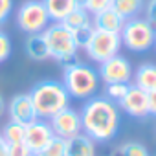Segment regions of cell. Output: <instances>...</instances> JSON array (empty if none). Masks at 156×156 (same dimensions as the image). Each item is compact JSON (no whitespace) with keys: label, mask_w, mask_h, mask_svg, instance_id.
Masks as SVG:
<instances>
[{"label":"cell","mask_w":156,"mask_h":156,"mask_svg":"<svg viewBox=\"0 0 156 156\" xmlns=\"http://www.w3.org/2000/svg\"><path fill=\"white\" fill-rule=\"evenodd\" d=\"M134 75V85L145 92L156 88V64L154 62H143L138 66Z\"/></svg>","instance_id":"16"},{"label":"cell","mask_w":156,"mask_h":156,"mask_svg":"<svg viewBox=\"0 0 156 156\" xmlns=\"http://www.w3.org/2000/svg\"><path fill=\"white\" fill-rule=\"evenodd\" d=\"M94 28L96 30H103V31H110V33H119L123 24H125V19L114 11L112 8L105 9V11H99L94 15Z\"/></svg>","instance_id":"14"},{"label":"cell","mask_w":156,"mask_h":156,"mask_svg":"<svg viewBox=\"0 0 156 156\" xmlns=\"http://www.w3.org/2000/svg\"><path fill=\"white\" fill-rule=\"evenodd\" d=\"M8 156H33V154L26 147V143L20 141V143H8Z\"/></svg>","instance_id":"28"},{"label":"cell","mask_w":156,"mask_h":156,"mask_svg":"<svg viewBox=\"0 0 156 156\" xmlns=\"http://www.w3.org/2000/svg\"><path fill=\"white\" fill-rule=\"evenodd\" d=\"M87 51V55L94 61V62H103L114 55L119 53L121 50V39L119 33H110V31H103V30H94L90 41L87 42V46L83 48Z\"/></svg>","instance_id":"7"},{"label":"cell","mask_w":156,"mask_h":156,"mask_svg":"<svg viewBox=\"0 0 156 156\" xmlns=\"http://www.w3.org/2000/svg\"><path fill=\"white\" fill-rule=\"evenodd\" d=\"M79 114L83 132L94 141L107 143L116 138L119 129V110L118 105L107 96L88 98Z\"/></svg>","instance_id":"1"},{"label":"cell","mask_w":156,"mask_h":156,"mask_svg":"<svg viewBox=\"0 0 156 156\" xmlns=\"http://www.w3.org/2000/svg\"><path fill=\"white\" fill-rule=\"evenodd\" d=\"M145 8V20L156 30V0H149Z\"/></svg>","instance_id":"29"},{"label":"cell","mask_w":156,"mask_h":156,"mask_svg":"<svg viewBox=\"0 0 156 156\" xmlns=\"http://www.w3.org/2000/svg\"><path fill=\"white\" fill-rule=\"evenodd\" d=\"M50 24L48 11L44 8L42 0H26L17 9V26L31 35V33H42Z\"/></svg>","instance_id":"6"},{"label":"cell","mask_w":156,"mask_h":156,"mask_svg":"<svg viewBox=\"0 0 156 156\" xmlns=\"http://www.w3.org/2000/svg\"><path fill=\"white\" fill-rule=\"evenodd\" d=\"M8 114H9L11 121H17L20 125H28V123H31V121H35L39 118L30 94L13 96L9 105H8Z\"/></svg>","instance_id":"12"},{"label":"cell","mask_w":156,"mask_h":156,"mask_svg":"<svg viewBox=\"0 0 156 156\" xmlns=\"http://www.w3.org/2000/svg\"><path fill=\"white\" fill-rule=\"evenodd\" d=\"M35 156H66V140L59 138V136H53L50 140V143Z\"/></svg>","instance_id":"22"},{"label":"cell","mask_w":156,"mask_h":156,"mask_svg":"<svg viewBox=\"0 0 156 156\" xmlns=\"http://www.w3.org/2000/svg\"><path fill=\"white\" fill-rule=\"evenodd\" d=\"M73 2H75L77 8H85L87 6V0H73Z\"/></svg>","instance_id":"33"},{"label":"cell","mask_w":156,"mask_h":156,"mask_svg":"<svg viewBox=\"0 0 156 156\" xmlns=\"http://www.w3.org/2000/svg\"><path fill=\"white\" fill-rule=\"evenodd\" d=\"M4 114H6V99H4L2 94H0V119H2Z\"/></svg>","instance_id":"32"},{"label":"cell","mask_w":156,"mask_h":156,"mask_svg":"<svg viewBox=\"0 0 156 156\" xmlns=\"http://www.w3.org/2000/svg\"><path fill=\"white\" fill-rule=\"evenodd\" d=\"M99 79L105 81V85L112 83H130L132 79V64L123 55H114L99 64Z\"/></svg>","instance_id":"8"},{"label":"cell","mask_w":156,"mask_h":156,"mask_svg":"<svg viewBox=\"0 0 156 156\" xmlns=\"http://www.w3.org/2000/svg\"><path fill=\"white\" fill-rule=\"evenodd\" d=\"M42 2H44L50 20L53 22H62L77 8L73 0H42Z\"/></svg>","instance_id":"17"},{"label":"cell","mask_w":156,"mask_h":156,"mask_svg":"<svg viewBox=\"0 0 156 156\" xmlns=\"http://www.w3.org/2000/svg\"><path fill=\"white\" fill-rule=\"evenodd\" d=\"M24 132H26V125H20L17 121H9L2 129V136H4V140L8 143H20V141H24Z\"/></svg>","instance_id":"20"},{"label":"cell","mask_w":156,"mask_h":156,"mask_svg":"<svg viewBox=\"0 0 156 156\" xmlns=\"http://www.w3.org/2000/svg\"><path fill=\"white\" fill-rule=\"evenodd\" d=\"M53 136H55V134H53L50 123H46L44 119L37 118L35 121H31V123L26 125L24 143H26V147L31 151V154L35 156V154H39V152L50 143V140H51Z\"/></svg>","instance_id":"10"},{"label":"cell","mask_w":156,"mask_h":156,"mask_svg":"<svg viewBox=\"0 0 156 156\" xmlns=\"http://www.w3.org/2000/svg\"><path fill=\"white\" fill-rule=\"evenodd\" d=\"M11 51H13V44H11L9 35H8L6 31L0 30V62L8 61L9 55H11Z\"/></svg>","instance_id":"25"},{"label":"cell","mask_w":156,"mask_h":156,"mask_svg":"<svg viewBox=\"0 0 156 156\" xmlns=\"http://www.w3.org/2000/svg\"><path fill=\"white\" fill-rule=\"evenodd\" d=\"M143 0H112V9L118 11L125 20L127 19H134L143 11Z\"/></svg>","instance_id":"18"},{"label":"cell","mask_w":156,"mask_h":156,"mask_svg":"<svg viewBox=\"0 0 156 156\" xmlns=\"http://www.w3.org/2000/svg\"><path fill=\"white\" fill-rule=\"evenodd\" d=\"M129 87H130V83H112V85H107L105 94H107L108 99H112L114 103H118V101L127 94Z\"/></svg>","instance_id":"24"},{"label":"cell","mask_w":156,"mask_h":156,"mask_svg":"<svg viewBox=\"0 0 156 156\" xmlns=\"http://www.w3.org/2000/svg\"><path fill=\"white\" fill-rule=\"evenodd\" d=\"M110 156H151L149 149L140 141H127L112 151Z\"/></svg>","instance_id":"19"},{"label":"cell","mask_w":156,"mask_h":156,"mask_svg":"<svg viewBox=\"0 0 156 156\" xmlns=\"http://www.w3.org/2000/svg\"><path fill=\"white\" fill-rule=\"evenodd\" d=\"M15 9V0H0V28H2Z\"/></svg>","instance_id":"26"},{"label":"cell","mask_w":156,"mask_h":156,"mask_svg":"<svg viewBox=\"0 0 156 156\" xmlns=\"http://www.w3.org/2000/svg\"><path fill=\"white\" fill-rule=\"evenodd\" d=\"M110 6H112V0H87V6H85V9H87L88 13L96 15V13H99V11H105V9H108Z\"/></svg>","instance_id":"27"},{"label":"cell","mask_w":156,"mask_h":156,"mask_svg":"<svg viewBox=\"0 0 156 156\" xmlns=\"http://www.w3.org/2000/svg\"><path fill=\"white\" fill-rule=\"evenodd\" d=\"M62 87L66 88L70 98L88 99L96 94L99 87V73L83 62H68L62 70Z\"/></svg>","instance_id":"3"},{"label":"cell","mask_w":156,"mask_h":156,"mask_svg":"<svg viewBox=\"0 0 156 156\" xmlns=\"http://www.w3.org/2000/svg\"><path fill=\"white\" fill-rule=\"evenodd\" d=\"M154 156H156V154H154Z\"/></svg>","instance_id":"35"},{"label":"cell","mask_w":156,"mask_h":156,"mask_svg":"<svg viewBox=\"0 0 156 156\" xmlns=\"http://www.w3.org/2000/svg\"><path fill=\"white\" fill-rule=\"evenodd\" d=\"M0 156H8V141L0 134Z\"/></svg>","instance_id":"31"},{"label":"cell","mask_w":156,"mask_h":156,"mask_svg":"<svg viewBox=\"0 0 156 156\" xmlns=\"http://www.w3.org/2000/svg\"><path fill=\"white\" fill-rule=\"evenodd\" d=\"M154 31L156 30L145 19H138V17L127 19L119 31L121 46L136 53L149 51L154 46Z\"/></svg>","instance_id":"5"},{"label":"cell","mask_w":156,"mask_h":156,"mask_svg":"<svg viewBox=\"0 0 156 156\" xmlns=\"http://www.w3.org/2000/svg\"><path fill=\"white\" fill-rule=\"evenodd\" d=\"M154 46H156V31H154Z\"/></svg>","instance_id":"34"},{"label":"cell","mask_w":156,"mask_h":156,"mask_svg":"<svg viewBox=\"0 0 156 156\" xmlns=\"http://www.w3.org/2000/svg\"><path fill=\"white\" fill-rule=\"evenodd\" d=\"M42 39L48 46V53L51 59L62 64L75 61V53L79 50V46L75 44L73 33L68 26H64L62 22L48 24V28L42 31Z\"/></svg>","instance_id":"4"},{"label":"cell","mask_w":156,"mask_h":156,"mask_svg":"<svg viewBox=\"0 0 156 156\" xmlns=\"http://www.w3.org/2000/svg\"><path fill=\"white\" fill-rule=\"evenodd\" d=\"M88 22H90V13H88L85 8H75V9L62 20V24L68 26L70 30H75V28H79V26H85V24H88Z\"/></svg>","instance_id":"21"},{"label":"cell","mask_w":156,"mask_h":156,"mask_svg":"<svg viewBox=\"0 0 156 156\" xmlns=\"http://www.w3.org/2000/svg\"><path fill=\"white\" fill-rule=\"evenodd\" d=\"M30 98H31L37 116L41 119H50L51 116H55L57 112H61L62 108H66L70 105V96H68L66 88L62 87V83H59V81L37 83L31 88Z\"/></svg>","instance_id":"2"},{"label":"cell","mask_w":156,"mask_h":156,"mask_svg":"<svg viewBox=\"0 0 156 156\" xmlns=\"http://www.w3.org/2000/svg\"><path fill=\"white\" fill-rule=\"evenodd\" d=\"M94 30H96V28H94V24H92V22H88V24H85V26H79V28L72 30L73 39H75V44L79 46V48H85V46H87V42L90 41V37H92Z\"/></svg>","instance_id":"23"},{"label":"cell","mask_w":156,"mask_h":156,"mask_svg":"<svg viewBox=\"0 0 156 156\" xmlns=\"http://www.w3.org/2000/svg\"><path fill=\"white\" fill-rule=\"evenodd\" d=\"M66 156H96V141L79 132L66 140Z\"/></svg>","instance_id":"13"},{"label":"cell","mask_w":156,"mask_h":156,"mask_svg":"<svg viewBox=\"0 0 156 156\" xmlns=\"http://www.w3.org/2000/svg\"><path fill=\"white\" fill-rule=\"evenodd\" d=\"M147 99H149V116L156 118V88L147 92Z\"/></svg>","instance_id":"30"},{"label":"cell","mask_w":156,"mask_h":156,"mask_svg":"<svg viewBox=\"0 0 156 156\" xmlns=\"http://www.w3.org/2000/svg\"><path fill=\"white\" fill-rule=\"evenodd\" d=\"M50 127H51L55 136L68 140V138H72L75 134L83 132L81 114L77 110H73V108H70V107H66V108H62L61 112H57L55 116L50 118Z\"/></svg>","instance_id":"9"},{"label":"cell","mask_w":156,"mask_h":156,"mask_svg":"<svg viewBox=\"0 0 156 156\" xmlns=\"http://www.w3.org/2000/svg\"><path fill=\"white\" fill-rule=\"evenodd\" d=\"M119 108L123 112H127L132 118H147L149 116V99H147V92L138 88L136 85H130L127 94L118 101Z\"/></svg>","instance_id":"11"},{"label":"cell","mask_w":156,"mask_h":156,"mask_svg":"<svg viewBox=\"0 0 156 156\" xmlns=\"http://www.w3.org/2000/svg\"><path fill=\"white\" fill-rule=\"evenodd\" d=\"M24 50H26V55L31 61L42 62V61L50 59L48 46H46V42L42 39V33H31V35H28V39L24 42Z\"/></svg>","instance_id":"15"}]
</instances>
